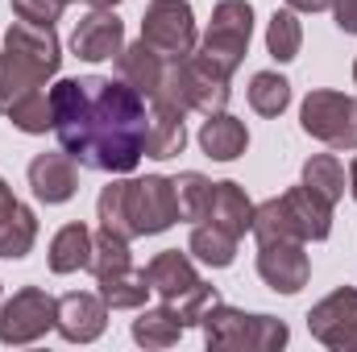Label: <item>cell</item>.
I'll list each match as a JSON object with an SVG mask.
<instances>
[{"label":"cell","instance_id":"1","mask_svg":"<svg viewBox=\"0 0 357 352\" xmlns=\"http://www.w3.org/2000/svg\"><path fill=\"white\" fill-rule=\"evenodd\" d=\"M54 108V137L84 170L100 175H129L146 158V129L150 108L146 95L125 79H59L50 88Z\"/></svg>","mask_w":357,"mask_h":352},{"label":"cell","instance_id":"2","mask_svg":"<svg viewBox=\"0 0 357 352\" xmlns=\"http://www.w3.org/2000/svg\"><path fill=\"white\" fill-rule=\"evenodd\" d=\"M96 216H100V228H108L125 241L158 237L171 224H178L175 182L167 175L112 178L96 199Z\"/></svg>","mask_w":357,"mask_h":352},{"label":"cell","instance_id":"3","mask_svg":"<svg viewBox=\"0 0 357 352\" xmlns=\"http://www.w3.org/2000/svg\"><path fill=\"white\" fill-rule=\"evenodd\" d=\"M63 67V42L54 25L38 21H13L4 29V50H0V112H8L21 95L42 91Z\"/></svg>","mask_w":357,"mask_h":352},{"label":"cell","instance_id":"4","mask_svg":"<svg viewBox=\"0 0 357 352\" xmlns=\"http://www.w3.org/2000/svg\"><path fill=\"white\" fill-rule=\"evenodd\" d=\"M262 241H328L333 232V203H324L312 186H287L282 195H274L266 203L254 207V228H250Z\"/></svg>","mask_w":357,"mask_h":352},{"label":"cell","instance_id":"5","mask_svg":"<svg viewBox=\"0 0 357 352\" xmlns=\"http://www.w3.org/2000/svg\"><path fill=\"white\" fill-rule=\"evenodd\" d=\"M199 332H204V344L216 352H278L291 340V328L282 319L250 315L220 298L199 315Z\"/></svg>","mask_w":357,"mask_h":352},{"label":"cell","instance_id":"6","mask_svg":"<svg viewBox=\"0 0 357 352\" xmlns=\"http://www.w3.org/2000/svg\"><path fill=\"white\" fill-rule=\"evenodd\" d=\"M146 278H150V290H154L167 307L178 311L183 328H199V315L220 298L216 286H208V282L195 273V262H191L187 253H178V249L154 253L150 265H146Z\"/></svg>","mask_w":357,"mask_h":352},{"label":"cell","instance_id":"7","mask_svg":"<svg viewBox=\"0 0 357 352\" xmlns=\"http://www.w3.org/2000/svg\"><path fill=\"white\" fill-rule=\"evenodd\" d=\"M250 38H254V4L250 0H220L212 8V21L199 38V54H208L225 75H237V67L250 54Z\"/></svg>","mask_w":357,"mask_h":352},{"label":"cell","instance_id":"8","mask_svg":"<svg viewBox=\"0 0 357 352\" xmlns=\"http://www.w3.org/2000/svg\"><path fill=\"white\" fill-rule=\"evenodd\" d=\"M299 129L328 150H357V99L333 88L307 91L299 108Z\"/></svg>","mask_w":357,"mask_h":352},{"label":"cell","instance_id":"9","mask_svg":"<svg viewBox=\"0 0 357 352\" xmlns=\"http://www.w3.org/2000/svg\"><path fill=\"white\" fill-rule=\"evenodd\" d=\"M59 319V298L42 286H21L13 298L0 303V344H33Z\"/></svg>","mask_w":357,"mask_h":352},{"label":"cell","instance_id":"10","mask_svg":"<svg viewBox=\"0 0 357 352\" xmlns=\"http://www.w3.org/2000/svg\"><path fill=\"white\" fill-rule=\"evenodd\" d=\"M142 38L162 54V58H187L199 46L195 33V13L187 0H150L142 17Z\"/></svg>","mask_w":357,"mask_h":352},{"label":"cell","instance_id":"11","mask_svg":"<svg viewBox=\"0 0 357 352\" xmlns=\"http://www.w3.org/2000/svg\"><path fill=\"white\" fill-rule=\"evenodd\" d=\"M307 332L337 352H357V286H341L324 294L307 311Z\"/></svg>","mask_w":357,"mask_h":352},{"label":"cell","instance_id":"12","mask_svg":"<svg viewBox=\"0 0 357 352\" xmlns=\"http://www.w3.org/2000/svg\"><path fill=\"white\" fill-rule=\"evenodd\" d=\"M258 278L274 294H299L312 278V257L303 241H262L258 245Z\"/></svg>","mask_w":357,"mask_h":352},{"label":"cell","instance_id":"13","mask_svg":"<svg viewBox=\"0 0 357 352\" xmlns=\"http://www.w3.org/2000/svg\"><path fill=\"white\" fill-rule=\"evenodd\" d=\"M71 50L84 63H104L116 58L125 50V21L116 17V8H91L75 21L71 29Z\"/></svg>","mask_w":357,"mask_h":352},{"label":"cell","instance_id":"14","mask_svg":"<svg viewBox=\"0 0 357 352\" xmlns=\"http://www.w3.org/2000/svg\"><path fill=\"white\" fill-rule=\"evenodd\" d=\"M108 328V303L100 298V290H71L59 298V319H54V332L71 344H91L100 340Z\"/></svg>","mask_w":357,"mask_h":352},{"label":"cell","instance_id":"15","mask_svg":"<svg viewBox=\"0 0 357 352\" xmlns=\"http://www.w3.org/2000/svg\"><path fill=\"white\" fill-rule=\"evenodd\" d=\"M29 186L42 203H67L79 191V162L67 150L54 154H38L29 162Z\"/></svg>","mask_w":357,"mask_h":352},{"label":"cell","instance_id":"16","mask_svg":"<svg viewBox=\"0 0 357 352\" xmlns=\"http://www.w3.org/2000/svg\"><path fill=\"white\" fill-rule=\"evenodd\" d=\"M162 75H167V58H162L146 38H137L133 46H125V50L116 54V79H125L129 88L142 91L146 99L158 91Z\"/></svg>","mask_w":357,"mask_h":352},{"label":"cell","instance_id":"17","mask_svg":"<svg viewBox=\"0 0 357 352\" xmlns=\"http://www.w3.org/2000/svg\"><path fill=\"white\" fill-rule=\"evenodd\" d=\"M204 220H212V224L229 228L233 237H245V232L254 228V203H250L245 186H241V182H233V178L212 182V195H208V216H204Z\"/></svg>","mask_w":357,"mask_h":352},{"label":"cell","instance_id":"18","mask_svg":"<svg viewBox=\"0 0 357 352\" xmlns=\"http://www.w3.org/2000/svg\"><path fill=\"white\" fill-rule=\"evenodd\" d=\"M199 150L212 162H237L250 150V129L237 116H229V112H212L199 125Z\"/></svg>","mask_w":357,"mask_h":352},{"label":"cell","instance_id":"19","mask_svg":"<svg viewBox=\"0 0 357 352\" xmlns=\"http://www.w3.org/2000/svg\"><path fill=\"white\" fill-rule=\"evenodd\" d=\"M187 112H178L171 104H158L150 99V129H146V158H178L183 145H187Z\"/></svg>","mask_w":357,"mask_h":352},{"label":"cell","instance_id":"20","mask_svg":"<svg viewBox=\"0 0 357 352\" xmlns=\"http://www.w3.org/2000/svg\"><path fill=\"white\" fill-rule=\"evenodd\" d=\"M91 249H96V232H91L88 224H79V220L75 224H63L50 237V253H46L50 273H79V269H88Z\"/></svg>","mask_w":357,"mask_h":352},{"label":"cell","instance_id":"21","mask_svg":"<svg viewBox=\"0 0 357 352\" xmlns=\"http://www.w3.org/2000/svg\"><path fill=\"white\" fill-rule=\"evenodd\" d=\"M96 286H100V298L108 303V311H142L146 298L154 294L146 269H137V265H125L116 273H104V278H96Z\"/></svg>","mask_w":357,"mask_h":352},{"label":"cell","instance_id":"22","mask_svg":"<svg viewBox=\"0 0 357 352\" xmlns=\"http://www.w3.org/2000/svg\"><path fill=\"white\" fill-rule=\"evenodd\" d=\"M237 241H241V237H233L229 228H220V224H212V220H199V224L191 228L187 253H191L195 262L212 265V269H229V265L237 262Z\"/></svg>","mask_w":357,"mask_h":352},{"label":"cell","instance_id":"23","mask_svg":"<svg viewBox=\"0 0 357 352\" xmlns=\"http://www.w3.org/2000/svg\"><path fill=\"white\" fill-rule=\"evenodd\" d=\"M183 332H187V328H183L178 311L167 307V303L142 307V315L133 319V340H137L142 349H171V344H178Z\"/></svg>","mask_w":357,"mask_h":352},{"label":"cell","instance_id":"24","mask_svg":"<svg viewBox=\"0 0 357 352\" xmlns=\"http://www.w3.org/2000/svg\"><path fill=\"white\" fill-rule=\"evenodd\" d=\"M303 186H312L324 203H341V195H345V166H341V158L337 154H312L307 162H303Z\"/></svg>","mask_w":357,"mask_h":352},{"label":"cell","instance_id":"25","mask_svg":"<svg viewBox=\"0 0 357 352\" xmlns=\"http://www.w3.org/2000/svg\"><path fill=\"white\" fill-rule=\"evenodd\" d=\"M266 50L274 63H291L303 50V25L295 17V8H274V17L266 21Z\"/></svg>","mask_w":357,"mask_h":352},{"label":"cell","instance_id":"26","mask_svg":"<svg viewBox=\"0 0 357 352\" xmlns=\"http://www.w3.org/2000/svg\"><path fill=\"white\" fill-rule=\"evenodd\" d=\"M8 125L13 129H21V133H29V137H42L46 129L54 133V108H50V91H29V95H21L8 112Z\"/></svg>","mask_w":357,"mask_h":352},{"label":"cell","instance_id":"27","mask_svg":"<svg viewBox=\"0 0 357 352\" xmlns=\"http://www.w3.org/2000/svg\"><path fill=\"white\" fill-rule=\"evenodd\" d=\"M175 182V203L183 224H199L208 216V195H212V178H204L199 170H183L171 178Z\"/></svg>","mask_w":357,"mask_h":352},{"label":"cell","instance_id":"28","mask_svg":"<svg viewBox=\"0 0 357 352\" xmlns=\"http://www.w3.org/2000/svg\"><path fill=\"white\" fill-rule=\"evenodd\" d=\"M291 104V83L278 71H258L250 79V108L258 116H282Z\"/></svg>","mask_w":357,"mask_h":352},{"label":"cell","instance_id":"29","mask_svg":"<svg viewBox=\"0 0 357 352\" xmlns=\"http://www.w3.org/2000/svg\"><path fill=\"white\" fill-rule=\"evenodd\" d=\"M125 265H133L129 241L116 237V232H108V228H100V232H96V249H91L88 269L96 273V278H104V273H116V269H125Z\"/></svg>","mask_w":357,"mask_h":352},{"label":"cell","instance_id":"30","mask_svg":"<svg viewBox=\"0 0 357 352\" xmlns=\"http://www.w3.org/2000/svg\"><path fill=\"white\" fill-rule=\"evenodd\" d=\"M63 0H13V13L21 21H38V25H54L63 17Z\"/></svg>","mask_w":357,"mask_h":352},{"label":"cell","instance_id":"31","mask_svg":"<svg viewBox=\"0 0 357 352\" xmlns=\"http://www.w3.org/2000/svg\"><path fill=\"white\" fill-rule=\"evenodd\" d=\"M333 13H337V29L341 33H357V0H337Z\"/></svg>","mask_w":357,"mask_h":352},{"label":"cell","instance_id":"32","mask_svg":"<svg viewBox=\"0 0 357 352\" xmlns=\"http://www.w3.org/2000/svg\"><path fill=\"white\" fill-rule=\"evenodd\" d=\"M17 207H21V199H17V195H13V191H8V182H4V178H0V232H4V228H8V220H13V216H17Z\"/></svg>","mask_w":357,"mask_h":352},{"label":"cell","instance_id":"33","mask_svg":"<svg viewBox=\"0 0 357 352\" xmlns=\"http://www.w3.org/2000/svg\"><path fill=\"white\" fill-rule=\"evenodd\" d=\"M337 0H287V8H295V13H324V8H333Z\"/></svg>","mask_w":357,"mask_h":352},{"label":"cell","instance_id":"34","mask_svg":"<svg viewBox=\"0 0 357 352\" xmlns=\"http://www.w3.org/2000/svg\"><path fill=\"white\" fill-rule=\"evenodd\" d=\"M349 191H354V199H357V158H354V166H349Z\"/></svg>","mask_w":357,"mask_h":352},{"label":"cell","instance_id":"35","mask_svg":"<svg viewBox=\"0 0 357 352\" xmlns=\"http://www.w3.org/2000/svg\"><path fill=\"white\" fill-rule=\"evenodd\" d=\"M91 8H116V4H121V0H88Z\"/></svg>","mask_w":357,"mask_h":352},{"label":"cell","instance_id":"36","mask_svg":"<svg viewBox=\"0 0 357 352\" xmlns=\"http://www.w3.org/2000/svg\"><path fill=\"white\" fill-rule=\"evenodd\" d=\"M354 83H357V58H354Z\"/></svg>","mask_w":357,"mask_h":352},{"label":"cell","instance_id":"37","mask_svg":"<svg viewBox=\"0 0 357 352\" xmlns=\"http://www.w3.org/2000/svg\"><path fill=\"white\" fill-rule=\"evenodd\" d=\"M63 4H71V0H63Z\"/></svg>","mask_w":357,"mask_h":352}]
</instances>
